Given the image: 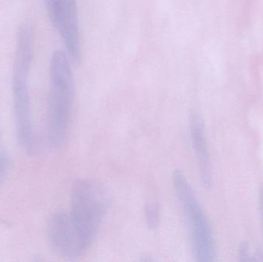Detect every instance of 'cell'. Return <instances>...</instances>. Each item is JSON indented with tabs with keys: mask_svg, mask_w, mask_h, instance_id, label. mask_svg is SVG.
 I'll return each instance as SVG.
<instances>
[{
	"mask_svg": "<svg viewBox=\"0 0 263 262\" xmlns=\"http://www.w3.org/2000/svg\"><path fill=\"white\" fill-rule=\"evenodd\" d=\"M70 62L66 52L57 50L52 53L49 63L47 135L49 144L54 148L59 147L66 138L75 95V80Z\"/></svg>",
	"mask_w": 263,
	"mask_h": 262,
	"instance_id": "cell-1",
	"label": "cell"
},
{
	"mask_svg": "<svg viewBox=\"0 0 263 262\" xmlns=\"http://www.w3.org/2000/svg\"><path fill=\"white\" fill-rule=\"evenodd\" d=\"M29 72L12 71V95L17 138L23 147L31 149L34 145L32 109L29 95Z\"/></svg>",
	"mask_w": 263,
	"mask_h": 262,
	"instance_id": "cell-6",
	"label": "cell"
},
{
	"mask_svg": "<svg viewBox=\"0 0 263 262\" xmlns=\"http://www.w3.org/2000/svg\"><path fill=\"white\" fill-rule=\"evenodd\" d=\"M259 201H260L261 214H262L263 223V186L261 187L260 192H259Z\"/></svg>",
	"mask_w": 263,
	"mask_h": 262,
	"instance_id": "cell-11",
	"label": "cell"
},
{
	"mask_svg": "<svg viewBox=\"0 0 263 262\" xmlns=\"http://www.w3.org/2000/svg\"><path fill=\"white\" fill-rule=\"evenodd\" d=\"M48 241L52 249L63 258L77 259L87 251L69 214H53L48 223Z\"/></svg>",
	"mask_w": 263,
	"mask_h": 262,
	"instance_id": "cell-5",
	"label": "cell"
},
{
	"mask_svg": "<svg viewBox=\"0 0 263 262\" xmlns=\"http://www.w3.org/2000/svg\"><path fill=\"white\" fill-rule=\"evenodd\" d=\"M49 20L66 46L74 64L82 59L81 40L77 0H44Z\"/></svg>",
	"mask_w": 263,
	"mask_h": 262,
	"instance_id": "cell-4",
	"label": "cell"
},
{
	"mask_svg": "<svg viewBox=\"0 0 263 262\" xmlns=\"http://www.w3.org/2000/svg\"><path fill=\"white\" fill-rule=\"evenodd\" d=\"M144 212L148 227L153 230L157 229L160 226L162 218V211L159 203L156 200H148L145 204Z\"/></svg>",
	"mask_w": 263,
	"mask_h": 262,
	"instance_id": "cell-8",
	"label": "cell"
},
{
	"mask_svg": "<svg viewBox=\"0 0 263 262\" xmlns=\"http://www.w3.org/2000/svg\"><path fill=\"white\" fill-rule=\"evenodd\" d=\"M190 129L192 144L199 164L201 181L204 187L208 189L212 183L211 161L203 122L197 114L191 115Z\"/></svg>",
	"mask_w": 263,
	"mask_h": 262,
	"instance_id": "cell-7",
	"label": "cell"
},
{
	"mask_svg": "<svg viewBox=\"0 0 263 262\" xmlns=\"http://www.w3.org/2000/svg\"><path fill=\"white\" fill-rule=\"evenodd\" d=\"M10 164V158L6 152H0V182L4 178Z\"/></svg>",
	"mask_w": 263,
	"mask_h": 262,
	"instance_id": "cell-9",
	"label": "cell"
},
{
	"mask_svg": "<svg viewBox=\"0 0 263 262\" xmlns=\"http://www.w3.org/2000/svg\"><path fill=\"white\" fill-rule=\"evenodd\" d=\"M239 256H240L241 260H242V261L248 260V249H247V246L246 245H242L241 246L240 250H239Z\"/></svg>",
	"mask_w": 263,
	"mask_h": 262,
	"instance_id": "cell-10",
	"label": "cell"
},
{
	"mask_svg": "<svg viewBox=\"0 0 263 262\" xmlns=\"http://www.w3.org/2000/svg\"><path fill=\"white\" fill-rule=\"evenodd\" d=\"M173 186L190 231L193 256L197 261H213L216 246L206 215L191 185L182 172L173 173Z\"/></svg>",
	"mask_w": 263,
	"mask_h": 262,
	"instance_id": "cell-3",
	"label": "cell"
},
{
	"mask_svg": "<svg viewBox=\"0 0 263 262\" xmlns=\"http://www.w3.org/2000/svg\"><path fill=\"white\" fill-rule=\"evenodd\" d=\"M110 197L100 183L78 178L71 189V218L85 246L90 247L110 206Z\"/></svg>",
	"mask_w": 263,
	"mask_h": 262,
	"instance_id": "cell-2",
	"label": "cell"
}]
</instances>
